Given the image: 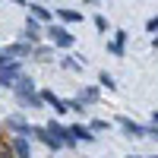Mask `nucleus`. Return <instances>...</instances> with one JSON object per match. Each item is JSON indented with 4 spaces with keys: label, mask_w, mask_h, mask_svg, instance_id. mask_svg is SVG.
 Wrapping results in <instances>:
<instances>
[{
    "label": "nucleus",
    "mask_w": 158,
    "mask_h": 158,
    "mask_svg": "<svg viewBox=\"0 0 158 158\" xmlns=\"http://www.w3.org/2000/svg\"><path fill=\"white\" fill-rule=\"evenodd\" d=\"M98 79H101V85H108V89H117V85H114V76H111V73H101Z\"/></svg>",
    "instance_id": "nucleus-16"
},
{
    "label": "nucleus",
    "mask_w": 158,
    "mask_h": 158,
    "mask_svg": "<svg viewBox=\"0 0 158 158\" xmlns=\"http://www.w3.org/2000/svg\"><path fill=\"white\" fill-rule=\"evenodd\" d=\"M63 67H67V70H76L79 63H76V57H63Z\"/></svg>",
    "instance_id": "nucleus-18"
},
{
    "label": "nucleus",
    "mask_w": 158,
    "mask_h": 158,
    "mask_svg": "<svg viewBox=\"0 0 158 158\" xmlns=\"http://www.w3.org/2000/svg\"><path fill=\"white\" fill-rule=\"evenodd\" d=\"M95 98H98V89H82V92H79V98H76V101L82 104V108H85V104H89V101H95Z\"/></svg>",
    "instance_id": "nucleus-14"
},
{
    "label": "nucleus",
    "mask_w": 158,
    "mask_h": 158,
    "mask_svg": "<svg viewBox=\"0 0 158 158\" xmlns=\"http://www.w3.org/2000/svg\"><path fill=\"white\" fill-rule=\"evenodd\" d=\"M25 10H32L29 16H32L35 22H38V19H41V22H48V19H51V10H48L44 3H25Z\"/></svg>",
    "instance_id": "nucleus-9"
},
{
    "label": "nucleus",
    "mask_w": 158,
    "mask_h": 158,
    "mask_svg": "<svg viewBox=\"0 0 158 158\" xmlns=\"http://www.w3.org/2000/svg\"><path fill=\"white\" fill-rule=\"evenodd\" d=\"M152 44H155V48H158V38H155V41H152Z\"/></svg>",
    "instance_id": "nucleus-22"
},
{
    "label": "nucleus",
    "mask_w": 158,
    "mask_h": 158,
    "mask_svg": "<svg viewBox=\"0 0 158 158\" xmlns=\"http://www.w3.org/2000/svg\"><path fill=\"white\" fill-rule=\"evenodd\" d=\"M155 158H158V155H155Z\"/></svg>",
    "instance_id": "nucleus-24"
},
{
    "label": "nucleus",
    "mask_w": 158,
    "mask_h": 158,
    "mask_svg": "<svg viewBox=\"0 0 158 158\" xmlns=\"http://www.w3.org/2000/svg\"><path fill=\"white\" fill-rule=\"evenodd\" d=\"M13 92H16V98H19V104H25V108H41V95L35 92V82L29 76H19L16 79V85H13Z\"/></svg>",
    "instance_id": "nucleus-1"
},
{
    "label": "nucleus",
    "mask_w": 158,
    "mask_h": 158,
    "mask_svg": "<svg viewBox=\"0 0 158 158\" xmlns=\"http://www.w3.org/2000/svg\"><path fill=\"white\" fill-rule=\"evenodd\" d=\"M123 44H127V32H117V35H114V41L108 44V51L120 57V54H123Z\"/></svg>",
    "instance_id": "nucleus-12"
},
{
    "label": "nucleus",
    "mask_w": 158,
    "mask_h": 158,
    "mask_svg": "<svg viewBox=\"0 0 158 158\" xmlns=\"http://www.w3.org/2000/svg\"><path fill=\"white\" fill-rule=\"evenodd\" d=\"M25 38H29V41H38V38H41V29H38V22L32 16L25 19Z\"/></svg>",
    "instance_id": "nucleus-13"
},
{
    "label": "nucleus",
    "mask_w": 158,
    "mask_h": 158,
    "mask_svg": "<svg viewBox=\"0 0 158 158\" xmlns=\"http://www.w3.org/2000/svg\"><path fill=\"white\" fill-rule=\"evenodd\" d=\"M19 67H22L19 60L0 63V85H6V89H13V85H16V79H19Z\"/></svg>",
    "instance_id": "nucleus-2"
},
{
    "label": "nucleus",
    "mask_w": 158,
    "mask_h": 158,
    "mask_svg": "<svg viewBox=\"0 0 158 158\" xmlns=\"http://www.w3.org/2000/svg\"><path fill=\"white\" fill-rule=\"evenodd\" d=\"M32 54V44H10L0 51V63H10V60H19V57H29Z\"/></svg>",
    "instance_id": "nucleus-4"
},
{
    "label": "nucleus",
    "mask_w": 158,
    "mask_h": 158,
    "mask_svg": "<svg viewBox=\"0 0 158 158\" xmlns=\"http://www.w3.org/2000/svg\"><path fill=\"white\" fill-rule=\"evenodd\" d=\"M57 16H60L63 22H82V13H79V10H70V6H60Z\"/></svg>",
    "instance_id": "nucleus-11"
},
{
    "label": "nucleus",
    "mask_w": 158,
    "mask_h": 158,
    "mask_svg": "<svg viewBox=\"0 0 158 158\" xmlns=\"http://www.w3.org/2000/svg\"><path fill=\"white\" fill-rule=\"evenodd\" d=\"M10 155H16V158H32L29 139H22V136H13V142H10Z\"/></svg>",
    "instance_id": "nucleus-6"
},
{
    "label": "nucleus",
    "mask_w": 158,
    "mask_h": 158,
    "mask_svg": "<svg viewBox=\"0 0 158 158\" xmlns=\"http://www.w3.org/2000/svg\"><path fill=\"white\" fill-rule=\"evenodd\" d=\"M89 130H92V133H104V130H108V120H95Z\"/></svg>",
    "instance_id": "nucleus-15"
},
{
    "label": "nucleus",
    "mask_w": 158,
    "mask_h": 158,
    "mask_svg": "<svg viewBox=\"0 0 158 158\" xmlns=\"http://www.w3.org/2000/svg\"><path fill=\"white\" fill-rule=\"evenodd\" d=\"M48 38L54 41V48H73V41H76L63 25H51V29H48Z\"/></svg>",
    "instance_id": "nucleus-3"
},
{
    "label": "nucleus",
    "mask_w": 158,
    "mask_h": 158,
    "mask_svg": "<svg viewBox=\"0 0 158 158\" xmlns=\"http://www.w3.org/2000/svg\"><path fill=\"white\" fill-rule=\"evenodd\" d=\"M6 130H13L16 136H22V139H25V136H29V130H32V127L25 123V120H22L19 114H13V117H6Z\"/></svg>",
    "instance_id": "nucleus-7"
},
{
    "label": "nucleus",
    "mask_w": 158,
    "mask_h": 158,
    "mask_svg": "<svg viewBox=\"0 0 158 158\" xmlns=\"http://www.w3.org/2000/svg\"><path fill=\"white\" fill-rule=\"evenodd\" d=\"M41 101H44V104H51V108H54L57 114H67V111H70V104H67V101H63V98H57V95H54V92H48V89L41 92Z\"/></svg>",
    "instance_id": "nucleus-8"
},
{
    "label": "nucleus",
    "mask_w": 158,
    "mask_h": 158,
    "mask_svg": "<svg viewBox=\"0 0 158 158\" xmlns=\"http://www.w3.org/2000/svg\"><path fill=\"white\" fill-rule=\"evenodd\" d=\"M70 130V136L79 142V139H82V142H95V136H92V130L89 127H82V123H76V127H67Z\"/></svg>",
    "instance_id": "nucleus-10"
},
{
    "label": "nucleus",
    "mask_w": 158,
    "mask_h": 158,
    "mask_svg": "<svg viewBox=\"0 0 158 158\" xmlns=\"http://www.w3.org/2000/svg\"><path fill=\"white\" fill-rule=\"evenodd\" d=\"M117 123H120V130H123V133H127L130 139H139V136H146V133H149V130L142 127V123L130 120V117H120V120H117Z\"/></svg>",
    "instance_id": "nucleus-5"
},
{
    "label": "nucleus",
    "mask_w": 158,
    "mask_h": 158,
    "mask_svg": "<svg viewBox=\"0 0 158 158\" xmlns=\"http://www.w3.org/2000/svg\"><path fill=\"white\" fill-rule=\"evenodd\" d=\"M0 158H13V155H10V149H0Z\"/></svg>",
    "instance_id": "nucleus-20"
},
{
    "label": "nucleus",
    "mask_w": 158,
    "mask_h": 158,
    "mask_svg": "<svg viewBox=\"0 0 158 158\" xmlns=\"http://www.w3.org/2000/svg\"><path fill=\"white\" fill-rule=\"evenodd\" d=\"M95 29H98V32H108V19H104V16H95Z\"/></svg>",
    "instance_id": "nucleus-17"
},
{
    "label": "nucleus",
    "mask_w": 158,
    "mask_h": 158,
    "mask_svg": "<svg viewBox=\"0 0 158 158\" xmlns=\"http://www.w3.org/2000/svg\"><path fill=\"white\" fill-rule=\"evenodd\" d=\"M146 29H149V32H158V16H152V19L146 22Z\"/></svg>",
    "instance_id": "nucleus-19"
},
{
    "label": "nucleus",
    "mask_w": 158,
    "mask_h": 158,
    "mask_svg": "<svg viewBox=\"0 0 158 158\" xmlns=\"http://www.w3.org/2000/svg\"><path fill=\"white\" fill-rule=\"evenodd\" d=\"M127 158H139V155H127Z\"/></svg>",
    "instance_id": "nucleus-23"
},
{
    "label": "nucleus",
    "mask_w": 158,
    "mask_h": 158,
    "mask_svg": "<svg viewBox=\"0 0 158 158\" xmlns=\"http://www.w3.org/2000/svg\"><path fill=\"white\" fill-rule=\"evenodd\" d=\"M152 120H155V130H158V111H155V114H152Z\"/></svg>",
    "instance_id": "nucleus-21"
}]
</instances>
